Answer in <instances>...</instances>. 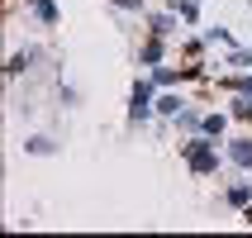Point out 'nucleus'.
<instances>
[{
	"instance_id": "obj_1",
	"label": "nucleus",
	"mask_w": 252,
	"mask_h": 238,
	"mask_svg": "<svg viewBox=\"0 0 252 238\" xmlns=\"http://www.w3.org/2000/svg\"><path fill=\"white\" fill-rule=\"evenodd\" d=\"M176 157L186 162L190 176H219V171L228 167L224 143L210 138V134H190V138H181V143H176Z\"/></svg>"
},
{
	"instance_id": "obj_2",
	"label": "nucleus",
	"mask_w": 252,
	"mask_h": 238,
	"mask_svg": "<svg viewBox=\"0 0 252 238\" xmlns=\"http://www.w3.org/2000/svg\"><path fill=\"white\" fill-rule=\"evenodd\" d=\"M153 119H157V81L143 71L133 81V91H128V129H143Z\"/></svg>"
},
{
	"instance_id": "obj_3",
	"label": "nucleus",
	"mask_w": 252,
	"mask_h": 238,
	"mask_svg": "<svg viewBox=\"0 0 252 238\" xmlns=\"http://www.w3.org/2000/svg\"><path fill=\"white\" fill-rule=\"evenodd\" d=\"M224 157L233 171H248L252 176V134H228L224 138Z\"/></svg>"
},
{
	"instance_id": "obj_4",
	"label": "nucleus",
	"mask_w": 252,
	"mask_h": 238,
	"mask_svg": "<svg viewBox=\"0 0 252 238\" xmlns=\"http://www.w3.org/2000/svg\"><path fill=\"white\" fill-rule=\"evenodd\" d=\"M162 62H167V38H162V34H148V38L138 43V67L153 71V67H162Z\"/></svg>"
},
{
	"instance_id": "obj_5",
	"label": "nucleus",
	"mask_w": 252,
	"mask_h": 238,
	"mask_svg": "<svg viewBox=\"0 0 252 238\" xmlns=\"http://www.w3.org/2000/svg\"><path fill=\"white\" fill-rule=\"evenodd\" d=\"M24 10H29V19H33L38 29H57V24H62L57 0H24Z\"/></svg>"
},
{
	"instance_id": "obj_6",
	"label": "nucleus",
	"mask_w": 252,
	"mask_h": 238,
	"mask_svg": "<svg viewBox=\"0 0 252 238\" xmlns=\"http://www.w3.org/2000/svg\"><path fill=\"white\" fill-rule=\"evenodd\" d=\"M33 62H38V48H14L5 57V81H19L24 71H33Z\"/></svg>"
},
{
	"instance_id": "obj_7",
	"label": "nucleus",
	"mask_w": 252,
	"mask_h": 238,
	"mask_svg": "<svg viewBox=\"0 0 252 238\" xmlns=\"http://www.w3.org/2000/svg\"><path fill=\"white\" fill-rule=\"evenodd\" d=\"M224 205H228V210H248V205H252V181H248V171H238V181L224 186Z\"/></svg>"
},
{
	"instance_id": "obj_8",
	"label": "nucleus",
	"mask_w": 252,
	"mask_h": 238,
	"mask_svg": "<svg viewBox=\"0 0 252 238\" xmlns=\"http://www.w3.org/2000/svg\"><path fill=\"white\" fill-rule=\"evenodd\" d=\"M143 19H148V34H162V38H171V34H181V29H186L171 10H148Z\"/></svg>"
},
{
	"instance_id": "obj_9",
	"label": "nucleus",
	"mask_w": 252,
	"mask_h": 238,
	"mask_svg": "<svg viewBox=\"0 0 252 238\" xmlns=\"http://www.w3.org/2000/svg\"><path fill=\"white\" fill-rule=\"evenodd\" d=\"M228 124H233V114H228V110H205V119H200V134H210V138L224 143V138H228Z\"/></svg>"
},
{
	"instance_id": "obj_10",
	"label": "nucleus",
	"mask_w": 252,
	"mask_h": 238,
	"mask_svg": "<svg viewBox=\"0 0 252 238\" xmlns=\"http://www.w3.org/2000/svg\"><path fill=\"white\" fill-rule=\"evenodd\" d=\"M186 105H190V100H186L176 86H171V91H157V119H176Z\"/></svg>"
},
{
	"instance_id": "obj_11",
	"label": "nucleus",
	"mask_w": 252,
	"mask_h": 238,
	"mask_svg": "<svg viewBox=\"0 0 252 238\" xmlns=\"http://www.w3.org/2000/svg\"><path fill=\"white\" fill-rule=\"evenodd\" d=\"M219 67H228V71H252V48H243V43L224 48V62H219Z\"/></svg>"
},
{
	"instance_id": "obj_12",
	"label": "nucleus",
	"mask_w": 252,
	"mask_h": 238,
	"mask_svg": "<svg viewBox=\"0 0 252 238\" xmlns=\"http://www.w3.org/2000/svg\"><path fill=\"white\" fill-rule=\"evenodd\" d=\"M167 10L176 14L186 29H195V24H200V0H167Z\"/></svg>"
},
{
	"instance_id": "obj_13",
	"label": "nucleus",
	"mask_w": 252,
	"mask_h": 238,
	"mask_svg": "<svg viewBox=\"0 0 252 238\" xmlns=\"http://www.w3.org/2000/svg\"><path fill=\"white\" fill-rule=\"evenodd\" d=\"M200 119H205V110H195V105H186V110L176 114L171 124H176V134H181V138H190V134H200Z\"/></svg>"
},
{
	"instance_id": "obj_14",
	"label": "nucleus",
	"mask_w": 252,
	"mask_h": 238,
	"mask_svg": "<svg viewBox=\"0 0 252 238\" xmlns=\"http://www.w3.org/2000/svg\"><path fill=\"white\" fill-rule=\"evenodd\" d=\"M24 153L29 157H57V143L48 138V134H29V138H24Z\"/></svg>"
},
{
	"instance_id": "obj_15",
	"label": "nucleus",
	"mask_w": 252,
	"mask_h": 238,
	"mask_svg": "<svg viewBox=\"0 0 252 238\" xmlns=\"http://www.w3.org/2000/svg\"><path fill=\"white\" fill-rule=\"evenodd\" d=\"M228 114H233V124H252V96L233 91V100H228Z\"/></svg>"
},
{
	"instance_id": "obj_16",
	"label": "nucleus",
	"mask_w": 252,
	"mask_h": 238,
	"mask_svg": "<svg viewBox=\"0 0 252 238\" xmlns=\"http://www.w3.org/2000/svg\"><path fill=\"white\" fill-rule=\"evenodd\" d=\"M200 38L210 43V48H214V43H219V48H233V43H238V38H233V29H228V24H214V29H200Z\"/></svg>"
},
{
	"instance_id": "obj_17",
	"label": "nucleus",
	"mask_w": 252,
	"mask_h": 238,
	"mask_svg": "<svg viewBox=\"0 0 252 238\" xmlns=\"http://www.w3.org/2000/svg\"><path fill=\"white\" fill-rule=\"evenodd\" d=\"M110 10H119V14H148V0H110Z\"/></svg>"
},
{
	"instance_id": "obj_18",
	"label": "nucleus",
	"mask_w": 252,
	"mask_h": 238,
	"mask_svg": "<svg viewBox=\"0 0 252 238\" xmlns=\"http://www.w3.org/2000/svg\"><path fill=\"white\" fill-rule=\"evenodd\" d=\"M57 100H62V110H76L81 105V91L76 86H57Z\"/></svg>"
}]
</instances>
